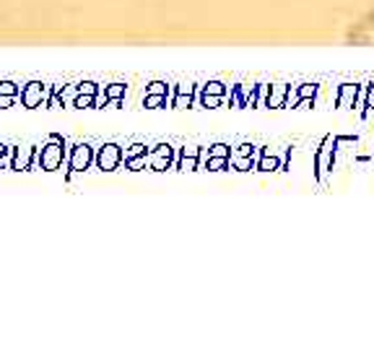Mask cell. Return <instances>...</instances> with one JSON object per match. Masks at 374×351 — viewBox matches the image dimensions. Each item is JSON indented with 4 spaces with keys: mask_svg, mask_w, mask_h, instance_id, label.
Here are the masks:
<instances>
[{
    "mask_svg": "<svg viewBox=\"0 0 374 351\" xmlns=\"http://www.w3.org/2000/svg\"><path fill=\"white\" fill-rule=\"evenodd\" d=\"M63 148H65L63 138L50 136L47 146L42 148V154H39V167L45 172H55L57 167H60V161H63Z\"/></svg>",
    "mask_w": 374,
    "mask_h": 351,
    "instance_id": "obj_1",
    "label": "cell"
},
{
    "mask_svg": "<svg viewBox=\"0 0 374 351\" xmlns=\"http://www.w3.org/2000/svg\"><path fill=\"white\" fill-rule=\"evenodd\" d=\"M42 99H45V86H42L39 81H29V83L21 89V104L26 107V110H34V107H39V104H42Z\"/></svg>",
    "mask_w": 374,
    "mask_h": 351,
    "instance_id": "obj_2",
    "label": "cell"
},
{
    "mask_svg": "<svg viewBox=\"0 0 374 351\" xmlns=\"http://www.w3.org/2000/svg\"><path fill=\"white\" fill-rule=\"evenodd\" d=\"M32 159H34V148H29V146L13 148V154H11V170H16V172L29 170V167H32Z\"/></svg>",
    "mask_w": 374,
    "mask_h": 351,
    "instance_id": "obj_3",
    "label": "cell"
},
{
    "mask_svg": "<svg viewBox=\"0 0 374 351\" xmlns=\"http://www.w3.org/2000/svg\"><path fill=\"white\" fill-rule=\"evenodd\" d=\"M16 97H19V86L13 81H0V110L11 107Z\"/></svg>",
    "mask_w": 374,
    "mask_h": 351,
    "instance_id": "obj_4",
    "label": "cell"
},
{
    "mask_svg": "<svg viewBox=\"0 0 374 351\" xmlns=\"http://www.w3.org/2000/svg\"><path fill=\"white\" fill-rule=\"evenodd\" d=\"M91 161V148L89 146H76L73 151V159H70V170H86Z\"/></svg>",
    "mask_w": 374,
    "mask_h": 351,
    "instance_id": "obj_5",
    "label": "cell"
},
{
    "mask_svg": "<svg viewBox=\"0 0 374 351\" xmlns=\"http://www.w3.org/2000/svg\"><path fill=\"white\" fill-rule=\"evenodd\" d=\"M117 161H120V148L112 146V143L104 146L102 154H99V167H102V170H112Z\"/></svg>",
    "mask_w": 374,
    "mask_h": 351,
    "instance_id": "obj_6",
    "label": "cell"
},
{
    "mask_svg": "<svg viewBox=\"0 0 374 351\" xmlns=\"http://www.w3.org/2000/svg\"><path fill=\"white\" fill-rule=\"evenodd\" d=\"M11 154H13L11 148L0 143V170H3V167H11Z\"/></svg>",
    "mask_w": 374,
    "mask_h": 351,
    "instance_id": "obj_7",
    "label": "cell"
}]
</instances>
